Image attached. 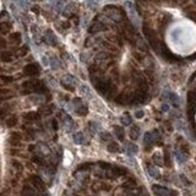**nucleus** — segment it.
<instances>
[{"label": "nucleus", "instance_id": "obj_1", "mask_svg": "<svg viewBox=\"0 0 196 196\" xmlns=\"http://www.w3.org/2000/svg\"><path fill=\"white\" fill-rule=\"evenodd\" d=\"M39 65L36 64V63H32V64H28L23 68V74L26 76H37L39 74Z\"/></svg>", "mask_w": 196, "mask_h": 196}, {"label": "nucleus", "instance_id": "obj_2", "mask_svg": "<svg viewBox=\"0 0 196 196\" xmlns=\"http://www.w3.org/2000/svg\"><path fill=\"white\" fill-rule=\"evenodd\" d=\"M28 180L31 181V184H32L35 188H37L38 190H40L42 192H46V190H47V189H46L44 181H43L42 179H40V178L38 177V175H31Z\"/></svg>", "mask_w": 196, "mask_h": 196}, {"label": "nucleus", "instance_id": "obj_3", "mask_svg": "<svg viewBox=\"0 0 196 196\" xmlns=\"http://www.w3.org/2000/svg\"><path fill=\"white\" fill-rule=\"evenodd\" d=\"M115 102L118 103V104H123V106L131 104V95L125 93V92H124V93H120V95L117 97Z\"/></svg>", "mask_w": 196, "mask_h": 196}, {"label": "nucleus", "instance_id": "obj_4", "mask_svg": "<svg viewBox=\"0 0 196 196\" xmlns=\"http://www.w3.org/2000/svg\"><path fill=\"white\" fill-rule=\"evenodd\" d=\"M21 134L20 132H16V131H14V132H11V137H10V140H9V143L11 146H20L21 145Z\"/></svg>", "mask_w": 196, "mask_h": 196}, {"label": "nucleus", "instance_id": "obj_5", "mask_svg": "<svg viewBox=\"0 0 196 196\" xmlns=\"http://www.w3.org/2000/svg\"><path fill=\"white\" fill-rule=\"evenodd\" d=\"M106 29V26L101 23V22H95L93 25H92L90 28H88V32L90 33H96L98 32V31H104Z\"/></svg>", "mask_w": 196, "mask_h": 196}, {"label": "nucleus", "instance_id": "obj_6", "mask_svg": "<svg viewBox=\"0 0 196 196\" xmlns=\"http://www.w3.org/2000/svg\"><path fill=\"white\" fill-rule=\"evenodd\" d=\"M110 170L113 172V174H114V175H118V177H124V175L128 174V170H126L125 168H123V167H113V166H112Z\"/></svg>", "mask_w": 196, "mask_h": 196}, {"label": "nucleus", "instance_id": "obj_7", "mask_svg": "<svg viewBox=\"0 0 196 196\" xmlns=\"http://www.w3.org/2000/svg\"><path fill=\"white\" fill-rule=\"evenodd\" d=\"M0 59H1L4 63H10V61L12 60V54L7 50H3L1 53H0Z\"/></svg>", "mask_w": 196, "mask_h": 196}, {"label": "nucleus", "instance_id": "obj_8", "mask_svg": "<svg viewBox=\"0 0 196 196\" xmlns=\"http://www.w3.org/2000/svg\"><path fill=\"white\" fill-rule=\"evenodd\" d=\"M23 118L27 120V121H35L37 119H39V114L36 112H29V113H26L23 114Z\"/></svg>", "mask_w": 196, "mask_h": 196}, {"label": "nucleus", "instance_id": "obj_9", "mask_svg": "<svg viewBox=\"0 0 196 196\" xmlns=\"http://www.w3.org/2000/svg\"><path fill=\"white\" fill-rule=\"evenodd\" d=\"M140 135V128L136 126V125H134L131 129H130V132H129V136L131 137V140H136Z\"/></svg>", "mask_w": 196, "mask_h": 196}, {"label": "nucleus", "instance_id": "obj_10", "mask_svg": "<svg viewBox=\"0 0 196 196\" xmlns=\"http://www.w3.org/2000/svg\"><path fill=\"white\" fill-rule=\"evenodd\" d=\"M11 23L10 22H6V21H4V22H0V32L1 33H9L10 32V29H11Z\"/></svg>", "mask_w": 196, "mask_h": 196}, {"label": "nucleus", "instance_id": "obj_11", "mask_svg": "<svg viewBox=\"0 0 196 196\" xmlns=\"http://www.w3.org/2000/svg\"><path fill=\"white\" fill-rule=\"evenodd\" d=\"M37 82L36 80H28V81H25L23 84H22V87L23 88H28V90H35L36 85H37Z\"/></svg>", "mask_w": 196, "mask_h": 196}, {"label": "nucleus", "instance_id": "obj_12", "mask_svg": "<svg viewBox=\"0 0 196 196\" xmlns=\"http://www.w3.org/2000/svg\"><path fill=\"white\" fill-rule=\"evenodd\" d=\"M17 121H18L17 117H15V115L10 117V118L6 120V126H7V128H14L16 124H17Z\"/></svg>", "mask_w": 196, "mask_h": 196}, {"label": "nucleus", "instance_id": "obj_13", "mask_svg": "<svg viewBox=\"0 0 196 196\" xmlns=\"http://www.w3.org/2000/svg\"><path fill=\"white\" fill-rule=\"evenodd\" d=\"M107 150L110 153H117L119 151V146H118V143H115V142H110L108 145V147H107Z\"/></svg>", "mask_w": 196, "mask_h": 196}, {"label": "nucleus", "instance_id": "obj_14", "mask_svg": "<svg viewBox=\"0 0 196 196\" xmlns=\"http://www.w3.org/2000/svg\"><path fill=\"white\" fill-rule=\"evenodd\" d=\"M10 39H11L12 43H20V42H21V35H20L18 32L11 33V35H10Z\"/></svg>", "mask_w": 196, "mask_h": 196}, {"label": "nucleus", "instance_id": "obj_15", "mask_svg": "<svg viewBox=\"0 0 196 196\" xmlns=\"http://www.w3.org/2000/svg\"><path fill=\"white\" fill-rule=\"evenodd\" d=\"M114 130H115V134H117V136L119 137V140L123 141L124 140V129L120 128V126H115Z\"/></svg>", "mask_w": 196, "mask_h": 196}, {"label": "nucleus", "instance_id": "obj_16", "mask_svg": "<svg viewBox=\"0 0 196 196\" xmlns=\"http://www.w3.org/2000/svg\"><path fill=\"white\" fill-rule=\"evenodd\" d=\"M76 113L79 115H87V113H88V108L87 107H85V106H82V107H80L77 110H76Z\"/></svg>", "mask_w": 196, "mask_h": 196}, {"label": "nucleus", "instance_id": "obj_17", "mask_svg": "<svg viewBox=\"0 0 196 196\" xmlns=\"http://www.w3.org/2000/svg\"><path fill=\"white\" fill-rule=\"evenodd\" d=\"M126 151H128V154H132V153H135L137 151V147L135 145H132V143H128V146H126Z\"/></svg>", "mask_w": 196, "mask_h": 196}, {"label": "nucleus", "instance_id": "obj_18", "mask_svg": "<svg viewBox=\"0 0 196 196\" xmlns=\"http://www.w3.org/2000/svg\"><path fill=\"white\" fill-rule=\"evenodd\" d=\"M26 139L27 140H33L35 139V130L33 129H27V131H26Z\"/></svg>", "mask_w": 196, "mask_h": 196}, {"label": "nucleus", "instance_id": "obj_19", "mask_svg": "<svg viewBox=\"0 0 196 196\" xmlns=\"http://www.w3.org/2000/svg\"><path fill=\"white\" fill-rule=\"evenodd\" d=\"M32 161H33L35 163L39 164V166H44V164H46L44 159H43L42 157H38V156H35V157H32Z\"/></svg>", "mask_w": 196, "mask_h": 196}, {"label": "nucleus", "instance_id": "obj_20", "mask_svg": "<svg viewBox=\"0 0 196 196\" xmlns=\"http://www.w3.org/2000/svg\"><path fill=\"white\" fill-rule=\"evenodd\" d=\"M0 79H1V81L4 82V84H11V82L14 81V77H12V76H5V75H1V76H0Z\"/></svg>", "mask_w": 196, "mask_h": 196}, {"label": "nucleus", "instance_id": "obj_21", "mask_svg": "<svg viewBox=\"0 0 196 196\" xmlns=\"http://www.w3.org/2000/svg\"><path fill=\"white\" fill-rule=\"evenodd\" d=\"M121 123L124 124V125H130V124L132 123V120H131L130 115H128V117H124V118H121Z\"/></svg>", "mask_w": 196, "mask_h": 196}, {"label": "nucleus", "instance_id": "obj_22", "mask_svg": "<svg viewBox=\"0 0 196 196\" xmlns=\"http://www.w3.org/2000/svg\"><path fill=\"white\" fill-rule=\"evenodd\" d=\"M90 166H92V163H86V164H81V166L77 168V170H87V169H90L91 167Z\"/></svg>", "mask_w": 196, "mask_h": 196}, {"label": "nucleus", "instance_id": "obj_23", "mask_svg": "<svg viewBox=\"0 0 196 196\" xmlns=\"http://www.w3.org/2000/svg\"><path fill=\"white\" fill-rule=\"evenodd\" d=\"M75 142L76 143H82V142H84V136H82V134H76V135H75Z\"/></svg>", "mask_w": 196, "mask_h": 196}, {"label": "nucleus", "instance_id": "obj_24", "mask_svg": "<svg viewBox=\"0 0 196 196\" xmlns=\"http://www.w3.org/2000/svg\"><path fill=\"white\" fill-rule=\"evenodd\" d=\"M98 166H101L103 169H110L112 168V164L106 163V162H98Z\"/></svg>", "mask_w": 196, "mask_h": 196}, {"label": "nucleus", "instance_id": "obj_25", "mask_svg": "<svg viewBox=\"0 0 196 196\" xmlns=\"http://www.w3.org/2000/svg\"><path fill=\"white\" fill-rule=\"evenodd\" d=\"M61 85H63V87H65V90H68V91H70V92H74V91H75L74 86H71V85H66L64 81H61Z\"/></svg>", "mask_w": 196, "mask_h": 196}, {"label": "nucleus", "instance_id": "obj_26", "mask_svg": "<svg viewBox=\"0 0 196 196\" xmlns=\"http://www.w3.org/2000/svg\"><path fill=\"white\" fill-rule=\"evenodd\" d=\"M101 136H102V140L103 141H107V140H110L112 139V135H110V134H107V132H102Z\"/></svg>", "mask_w": 196, "mask_h": 196}, {"label": "nucleus", "instance_id": "obj_27", "mask_svg": "<svg viewBox=\"0 0 196 196\" xmlns=\"http://www.w3.org/2000/svg\"><path fill=\"white\" fill-rule=\"evenodd\" d=\"M164 156H166V157H164V162H166V164H167L168 167H170V166H172V162H170V158H169L168 152H166V154H164Z\"/></svg>", "mask_w": 196, "mask_h": 196}, {"label": "nucleus", "instance_id": "obj_28", "mask_svg": "<svg viewBox=\"0 0 196 196\" xmlns=\"http://www.w3.org/2000/svg\"><path fill=\"white\" fill-rule=\"evenodd\" d=\"M27 51H28L27 46H23V47H22V49H21V51H20V53H18V55H20V57H23V55H26V54H27Z\"/></svg>", "mask_w": 196, "mask_h": 196}, {"label": "nucleus", "instance_id": "obj_29", "mask_svg": "<svg viewBox=\"0 0 196 196\" xmlns=\"http://www.w3.org/2000/svg\"><path fill=\"white\" fill-rule=\"evenodd\" d=\"M12 166H15V168L18 169V170H21V169H22V164H21V163H18L17 161H12Z\"/></svg>", "mask_w": 196, "mask_h": 196}, {"label": "nucleus", "instance_id": "obj_30", "mask_svg": "<svg viewBox=\"0 0 196 196\" xmlns=\"http://www.w3.org/2000/svg\"><path fill=\"white\" fill-rule=\"evenodd\" d=\"M27 192H29V194H33V192H35V190H32L31 188H28L27 185H25V189L22 190V194H27Z\"/></svg>", "mask_w": 196, "mask_h": 196}, {"label": "nucleus", "instance_id": "obj_31", "mask_svg": "<svg viewBox=\"0 0 196 196\" xmlns=\"http://www.w3.org/2000/svg\"><path fill=\"white\" fill-rule=\"evenodd\" d=\"M135 117H136L137 119H141V118L143 117V112H142V110H137V112L135 113Z\"/></svg>", "mask_w": 196, "mask_h": 196}, {"label": "nucleus", "instance_id": "obj_32", "mask_svg": "<svg viewBox=\"0 0 196 196\" xmlns=\"http://www.w3.org/2000/svg\"><path fill=\"white\" fill-rule=\"evenodd\" d=\"M188 147H189V146H183V148H181V151H183L184 153H186V154H189V153H190Z\"/></svg>", "mask_w": 196, "mask_h": 196}, {"label": "nucleus", "instance_id": "obj_33", "mask_svg": "<svg viewBox=\"0 0 196 196\" xmlns=\"http://www.w3.org/2000/svg\"><path fill=\"white\" fill-rule=\"evenodd\" d=\"M0 47H3V48H5L6 47V42L3 39V38H0Z\"/></svg>", "mask_w": 196, "mask_h": 196}, {"label": "nucleus", "instance_id": "obj_34", "mask_svg": "<svg viewBox=\"0 0 196 196\" xmlns=\"http://www.w3.org/2000/svg\"><path fill=\"white\" fill-rule=\"evenodd\" d=\"M9 90H0V95H6V93H9Z\"/></svg>", "mask_w": 196, "mask_h": 196}, {"label": "nucleus", "instance_id": "obj_35", "mask_svg": "<svg viewBox=\"0 0 196 196\" xmlns=\"http://www.w3.org/2000/svg\"><path fill=\"white\" fill-rule=\"evenodd\" d=\"M53 126H54V129H58V126H57V121H55V120H53Z\"/></svg>", "mask_w": 196, "mask_h": 196}, {"label": "nucleus", "instance_id": "obj_36", "mask_svg": "<svg viewBox=\"0 0 196 196\" xmlns=\"http://www.w3.org/2000/svg\"><path fill=\"white\" fill-rule=\"evenodd\" d=\"M28 150H29V151H33V150H35V146H33V145H31V146L28 147Z\"/></svg>", "mask_w": 196, "mask_h": 196}]
</instances>
